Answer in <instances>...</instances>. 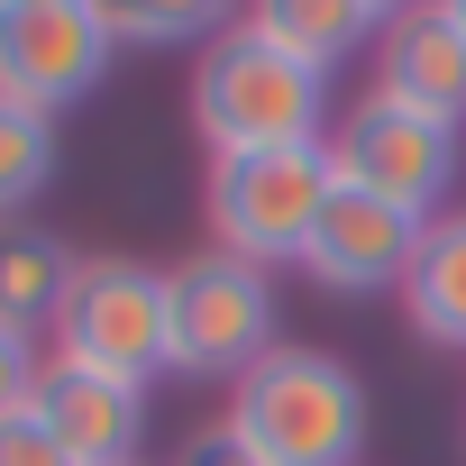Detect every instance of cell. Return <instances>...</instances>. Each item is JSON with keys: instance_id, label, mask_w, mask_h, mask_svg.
Masks as SVG:
<instances>
[{"instance_id": "cell-13", "label": "cell", "mask_w": 466, "mask_h": 466, "mask_svg": "<svg viewBox=\"0 0 466 466\" xmlns=\"http://www.w3.org/2000/svg\"><path fill=\"white\" fill-rule=\"evenodd\" d=\"M402 311L430 348H466V210L420 228V257L402 275Z\"/></svg>"}, {"instance_id": "cell-8", "label": "cell", "mask_w": 466, "mask_h": 466, "mask_svg": "<svg viewBox=\"0 0 466 466\" xmlns=\"http://www.w3.org/2000/svg\"><path fill=\"white\" fill-rule=\"evenodd\" d=\"M420 228L430 219H411L402 201H384L366 183H329L311 238H302V275L329 284V293H384V284L402 293V275L420 257Z\"/></svg>"}, {"instance_id": "cell-3", "label": "cell", "mask_w": 466, "mask_h": 466, "mask_svg": "<svg viewBox=\"0 0 466 466\" xmlns=\"http://www.w3.org/2000/svg\"><path fill=\"white\" fill-rule=\"evenodd\" d=\"M339 165L329 147H266V156H210V248L248 257V266H302V238L329 201Z\"/></svg>"}, {"instance_id": "cell-1", "label": "cell", "mask_w": 466, "mask_h": 466, "mask_svg": "<svg viewBox=\"0 0 466 466\" xmlns=\"http://www.w3.org/2000/svg\"><path fill=\"white\" fill-rule=\"evenodd\" d=\"M192 128L210 156H266V147H329V74L266 46L248 19L210 37L192 65Z\"/></svg>"}, {"instance_id": "cell-7", "label": "cell", "mask_w": 466, "mask_h": 466, "mask_svg": "<svg viewBox=\"0 0 466 466\" xmlns=\"http://www.w3.org/2000/svg\"><path fill=\"white\" fill-rule=\"evenodd\" d=\"M329 165H339V183H366V192L402 201L411 219H430V201H439L448 174H457V128L430 119V110H402V101L366 92V101L329 128Z\"/></svg>"}, {"instance_id": "cell-15", "label": "cell", "mask_w": 466, "mask_h": 466, "mask_svg": "<svg viewBox=\"0 0 466 466\" xmlns=\"http://www.w3.org/2000/svg\"><path fill=\"white\" fill-rule=\"evenodd\" d=\"M46 183H56V119L0 101V228H10Z\"/></svg>"}, {"instance_id": "cell-2", "label": "cell", "mask_w": 466, "mask_h": 466, "mask_svg": "<svg viewBox=\"0 0 466 466\" xmlns=\"http://www.w3.org/2000/svg\"><path fill=\"white\" fill-rule=\"evenodd\" d=\"M228 430L257 448V466H357L366 448V384L329 348H275L228 384Z\"/></svg>"}, {"instance_id": "cell-12", "label": "cell", "mask_w": 466, "mask_h": 466, "mask_svg": "<svg viewBox=\"0 0 466 466\" xmlns=\"http://www.w3.org/2000/svg\"><path fill=\"white\" fill-rule=\"evenodd\" d=\"M248 28H257L266 46H284L293 65L339 74V65L375 37V10H366V0H248Z\"/></svg>"}, {"instance_id": "cell-17", "label": "cell", "mask_w": 466, "mask_h": 466, "mask_svg": "<svg viewBox=\"0 0 466 466\" xmlns=\"http://www.w3.org/2000/svg\"><path fill=\"white\" fill-rule=\"evenodd\" d=\"M0 466H74V457L37 411H19V420H0Z\"/></svg>"}, {"instance_id": "cell-5", "label": "cell", "mask_w": 466, "mask_h": 466, "mask_svg": "<svg viewBox=\"0 0 466 466\" xmlns=\"http://www.w3.org/2000/svg\"><path fill=\"white\" fill-rule=\"evenodd\" d=\"M165 311H174V375H210V384H238L257 357H275V275L201 248L165 275Z\"/></svg>"}, {"instance_id": "cell-9", "label": "cell", "mask_w": 466, "mask_h": 466, "mask_svg": "<svg viewBox=\"0 0 466 466\" xmlns=\"http://www.w3.org/2000/svg\"><path fill=\"white\" fill-rule=\"evenodd\" d=\"M37 420L65 439L74 466H137V439H147V384H119V375H92V366L46 357Z\"/></svg>"}, {"instance_id": "cell-10", "label": "cell", "mask_w": 466, "mask_h": 466, "mask_svg": "<svg viewBox=\"0 0 466 466\" xmlns=\"http://www.w3.org/2000/svg\"><path fill=\"white\" fill-rule=\"evenodd\" d=\"M375 92L402 101V110H430V119H466V37L439 0H411L402 19H384L375 37Z\"/></svg>"}, {"instance_id": "cell-4", "label": "cell", "mask_w": 466, "mask_h": 466, "mask_svg": "<svg viewBox=\"0 0 466 466\" xmlns=\"http://www.w3.org/2000/svg\"><path fill=\"white\" fill-rule=\"evenodd\" d=\"M56 357L119 375V384H156L174 366V311H165V275L137 257H83L74 293L56 311Z\"/></svg>"}, {"instance_id": "cell-19", "label": "cell", "mask_w": 466, "mask_h": 466, "mask_svg": "<svg viewBox=\"0 0 466 466\" xmlns=\"http://www.w3.org/2000/svg\"><path fill=\"white\" fill-rule=\"evenodd\" d=\"M366 10H375V28H384V19H402V10H411V0H366Z\"/></svg>"}, {"instance_id": "cell-18", "label": "cell", "mask_w": 466, "mask_h": 466, "mask_svg": "<svg viewBox=\"0 0 466 466\" xmlns=\"http://www.w3.org/2000/svg\"><path fill=\"white\" fill-rule=\"evenodd\" d=\"M174 466H257V448H248L238 430L219 420V430H192V439L174 448Z\"/></svg>"}, {"instance_id": "cell-20", "label": "cell", "mask_w": 466, "mask_h": 466, "mask_svg": "<svg viewBox=\"0 0 466 466\" xmlns=\"http://www.w3.org/2000/svg\"><path fill=\"white\" fill-rule=\"evenodd\" d=\"M439 10H448V19H457V37H466V0H439Z\"/></svg>"}, {"instance_id": "cell-16", "label": "cell", "mask_w": 466, "mask_h": 466, "mask_svg": "<svg viewBox=\"0 0 466 466\" xmlns=\"http://www.w3.org/2000/svg\"><path fill=\"white\" fill-rule=\"evenodd\" d=\"M37 384H46V357H37V339L0 320V420L37 411Z\"/></svg>"}, {"instance_id": "cell-6", "label": "cell", "mask_w": 466, "mask_h": 466, "mask_svg": "<svg viewBox=\"0 0 466 466\" xmlns=\"http://www.w3.org/2000/svg\"><path fill=\"white\" fill-rule=\"evenodd\" d=\"M110 28L92 0H0V101L19 110H74L110 74Z\"/></svg>"}, {"instance_id": "cell-14", "label": "cell", "mask_w": 466, "mask_h": 466, "mask_svg": "<svg viewBox=\"0 0 466 466\" xmlns=\"http://www.w3.org/2000/svg\"><path fill=\"white\" fill-rule=\"evenodd\" d=\"M110 46H210L238 28V0H92Z\"/></svg>"}, {"instance_id": "cell-11", "label": "cell", "mask_w": 466, "mask_h": 466, "mask_svg": "<svg viewBox=\"0 0 466 466\" xmlns=\"http://www.w3.org/2000/svg\"><path fill=\"white\" fill-rule=\"evenodd\" d=\"M74 248L56 238V228H28V219H10L0 228V320L10 329H56V311H65V293H74Z\"/></svg>"}]
</instances>
